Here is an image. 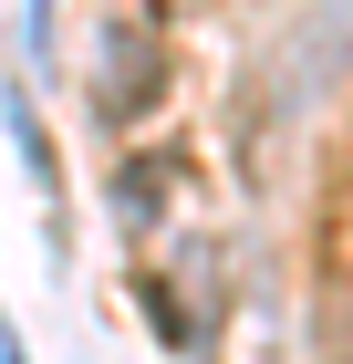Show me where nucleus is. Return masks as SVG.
I'll return each mask as SVG.
<instances>
[{
	"label": "nucleus",
	"instance_id": "obj_1",
	"mask_svg": "<svg viewBox=\"0 0 353 364\" xmlns=\"http://www.w3.org/2000/svg\"><path fill=\"white\" fill-rule=\"evenodd\" d=\"M156 84H166L156 31H114V53H104V114H114V125H136V114L156 105Z\"/></svg>",
	"mask_w": 353,
	"mask_h": 364
}]
</instances>
